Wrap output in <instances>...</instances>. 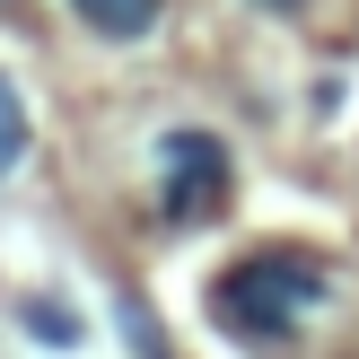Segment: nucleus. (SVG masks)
<instances>
[{"mask_svg": "<svg viewBox=\"0 0 359 359\" xmlns=\"http://www.w3.org/2000/svg\"><path fill=\"white\" fill-rule=\"evenodd\" d=\"M333 290H342V272H333L325 255H307V245H255V255H237L210 280V325H219L228 342L290 351L298 316L333 307Z\"/></svg>", "mask_w": 359, "mask_h": 359, "instance_id": "1", "label": "nucleus"}, {"mask_svg": "<svg viewBox=\"0 0 359 359\" xmlns=\"http://www.w3.org/2000/svg\"><path fill=\"white\" fill-rule=\"evenodd\" d=\"M158 175H167V219H219L228 210V149L210 132H167L158 140Z\"/></svg>", "mask_w": 359, "mask_h": 359, "instance_id": "2", "label": "nucleus"}, {"mask_svg": "<svg viewBox=\"0 0 359 359\" xmlns=\"http://www.w3.org/2000/svg\"><path fill=\"white\" fill-rule=\"evenodd\" d=\"M70 18H79L88 35H105V44H140V35L167 18V0H70Z\"/></svg>", "mask_w": 359, "mask_h": 359, "instance_id": "3", "label": "nucleus"}, {"mask_svg": "<svg viewBox=\"0 0 359 359\" xmlns=\"http://www.w3.org/2000/svg\"><path fill=\"white\" fill-rule=\"evenodd\" d=\"M114 316H123V333H132V359H175V351H167V325L149 316V298H140V290H123Z\"/></svg>", "mask_w": 359, "mask_h": 359, "instance_id": "4", "label": "nucleus"}, {"mask_svg": "<svg viewBox=\"0 0 359 359\" xmlns=\"http://www.w3.org/2000/svg\"><path fill=\"white\" fill-rule=\"evenodd\" d=\"M18 325H27L35 342H53V351H70V342H79V316H70L62 298H27V307H18Z\"/></svg>", "mask_w": 359, "mask_h": 359, "instance_id": "5", "label": "nucleus"}, {"mask_svg": "<svg viewBox=\"0 0 359 359\" xmlns=\"http://www.w3.org/2000/svg\"><path fill=\"white\" fill-rule=\"evenodd\" d=\"M18 158H27V105H18V88L0 79V175H9Z\"/></svg>", "mask_w": 359, "mask_h": 359, "instance_id": "6", "label": "nucleus"}, {"mask_svg": "<svg viewBox=\"0 0 359 359\" xmlns=\"http://www.w3.org/2000/svg\"><path fill=\"white\" fill-rule=\"evenodd\" d=\"M255 9H298V0H255Z\"/></svg>", "mask_w": 359, "mask_h": 359, "instance_id": "7", "label": "nucleus"}, {"mask_svg": "<svg viewBox=\"0 0 359 359\" xmlns=\"http://www.w3.org/2000/svg\"><path fill=\"white\" fill-rule=\"evenodd\" d=\"M9 9H18V0H0V18H9Z\"/></svg>", "mask_w": 359, "mask_h": 359, "instance_id": "8", "label": "nucleus"}]
</instances>
